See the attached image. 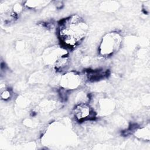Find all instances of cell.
Returning <instances> with one entry per match:
<instances>
[{
    "instance_id": "1",
    "label": "cell",
    "mask_w": 150,
    "mask_h": 150,
    "mask_svg": "<svg viewBox=\"0 0 150 150\" xmlns=\"http://www.w3.org/2000/svg\"><path fill=\"white\" fill-rule=\"evenodd\" d=\"M88 25L79 16L71 15L60 21L58 27L59 38L67 47L74 48L87 35Z\"/></svg>"
},
{
    "instance_id": "2",
    "label": "cell",
    "mask_w": 150,
    "mask_h": 150,
    "mask_svg": "<svg viewBox=\"0 0 150 150\" xmlns=\"http://www.w3.org/2000/svg\"><path fill=\"white\" fill-rule=\"evenodd\" d=\"M122 38L118 32H112L105 34L102 38L98 51L104 57L110 56L115 53L121 47Z\"/></svg>"
},
{
    "instance_id": "3",
    "label": "cell",
    "mask_w": 150,
    "mask_h": 150,
    "mask_svg": "<svg viewBox=\"0 0 150 150\" xmlns=\"http://www.w3.org/2000/svg\"><path fill=\"white\" fill-rule=\"evenodd\" d=\"M73 114L75 118L80 122L91 120L96 117V113L94 109L86 103H80L74 108Z\"/></svg>"
},
{
    "instance_id": "4",
    "label": "cell",
    "mask_w": 150,
    "mask_h": 150,
    "mask_svg": "<svg viewBox=\"0 0 150 150\" xmlns=\"http://www.w3.org/2000/svg\"><path fill=\"white\" fill-rule=\"evenodd\" d=\"M82 79L80 74L76 71H70L62 76L60 80V86L66 90H74L79 87Z\"/></svg>"
},
{
    "instance_id": "5",
    "label": "cell",
    "mask_w": 150,
    "mask_h": 150,
    "mask_svg": "<svg viewBox=\"0 0 150 150\" xmlns=\"http://www.w3.org/2000/svg\"><path fill=\"white\" fill-rule=\"evenodd\" d=\"M107 71L104 70H92L88 71L87 76L90 80H100L107 75Z\"/></svg>"
},
{
    "instance_id": "6",
    "label": "cell",
    "mask_w": 150,
    "mask_h": 150,
    "mask_svg": "<svg viewBox=\"0 0 150 150\" xmlns=\"http://www.w3.org/2000/svg\"><path fill=\"white\" fill-rule=\"evenodd\" d=\"M137 131L135 132V135L139 138L141 139H145L146 137L149 139V128L146 129V128H139L136 130Z\"/></svg>"
},
{
    "instance_id": "7",
    "label": "cell",
    "mask_w": 150,
    "mask_h": 150,
    "mask_svg": "<svg viewBox=\"0 0 150 150\" xmlns=\"http://www.w3.org/2000/svg\"><path fill=\"white\" fill-rule=\"evenodd\" d=\"M11 95H12V93H11V91L9 90H8V88H5L3 91H1V97L2 99H3L4 100H6L11 98Z\"/></svg>"
}]
</instances>
